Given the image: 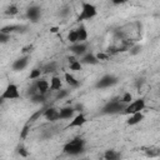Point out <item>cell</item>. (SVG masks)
I'll use <instances>...</instances> for the list:
<instances>
[{
    "mask_svg": "<svg viewBox=\"0 0 160 160\" xmlns=\"http://www.w3.org/2000/svg\"><path fill=\"white\" fill-rule=\"evenodd\" d=\"M85 149V140L80 136L74 138L72 140H70L69 142H66L62 148V151L66 155H71V156H76L79 154H81Z\"/></svg>",
    "mask_w": 160,
    "mask_h": 160,
    "instance_id": "1",
    "label": "cell"
},
{
    "mask_svg": "<svg viewBox=\"0 0 160 160\" xmlns=\"http://www.w3.org/2000/svg\"><path fill=\"white\" fill-rule=\"evenodd\" d=\"M96 15H98V8L91 2L84 1L81 4V10L78 15V21L81 22V21H85V20H90V19L95 18Z\"/></svg>",
    "mask_w": 160,
    "mask_h": 160,
    "instance_id": "2",
    "label": "cell"
},
{
    "mask_svg": "<svg viewBox=\"0 0 160 160\" xmlns=\"http://www.w3.org/2000/svg\"><path fill=\"white\" fill-rule=\"evenodd\" d=\"M125 104L121 101V100H118V99H114V100H110L109 102H106V105L102 108V114H118V112H121L124 111L125 109Z\"/></svg>",
    "mask_w": 160,
    "mask_h": 160,
    "instance_id": "3",
    "label": "cell"
},
{
    "mask_svg": "<svg viewBox=\"0 0 160 160\" xmlns=\"http://www.w3.org/2000/svg\"><path fill=\"white\" fill-rule=\"evenodd\" d=\"M145 106H146V104H145L144 99H136V100H132L131 102H129L125 106L122 114L131 115V114H135V112H140V111H142L145 109Z\"/></svg>",
    "mask_w": 160,
    "mask_h": 160,
    "instance_id": "4",
    "label": "cell"
},
{
    "mask_svg": "<svg viewBox=\"0 0 160 160\" xmlns=\"http://www.w3.org/2000/svg\"><path fill=\"white\" fill-rule=\"evenodd\" d=\"M1 100H15V99H20V91H19V86L14 82H10L5 90L1 94Z\"/></svg>",
    "mask_w": 160,
    "mask_h": 160,
    "instance_id": "5",
    "label": "cell"
},
{
    "mask_svg": "<svg viewBox=\"0 0 160 160\" xmlns=\"http://www.w3.org/2000/svg\"><path fill=\"white\" fill-rule=\"evenodd\" d=\"M118 82V78L114 76V75H104L102 78H100L96 84H95V88L98 89H105V88H110L112 85H115Z\"/></svg>",
    "mask_w": 160,
    "mask_h": 160,
    "instance_id": "6",
    "label": "cell"
},
{
    "mask_svg": "<svg viewBox=\"0 0 160 160\" xmlns=\"http://www.w3.org/2000/svg\"><path fill=\"white\" fill-rule=\"evenodd\" d=\"M86 121H88V119H86L85 114H82V112L80 111V112H79L78 115H75V116L72 118V120L68 124L66 129H70V128H81Z\"/></svg>",
    "mask_w": 160,
    "mask_h": 160,
    "instance_id": "7",
    "label": "cell"
},
{
    "mask_svg": "<svg viewBox=\"0 0 160 160\" xmlns=\"http://www.w3.org/2000/svg\"><path fill=\"white\" fill-rule=\"evenodd\" d=\"M29 59H30L29 55L21 56V58H19V59H16V60L12 62V65H11L12 70H14V71H21V70H24V69L28 66V64H29Z\"/></svg>",
    "mask_w": 160,
    "mask_h": 160,
    "instance_id": "8",
    "label": "cell"
},
{
    "mask_svg": "<svg viewBox=\"0 0 160 160\" xmlns=\"http://www.w3.org/2000/svg\"><path fill=\"white\" fill-rule=\"evenodd\" d=\"M40 14H41V10H40V8L36 6V5H32V6L28 8V10H26V18H28L30 21H32V22H36V21L39 20Z\"/></svg>",
    "mask_w": 160,
    "mask_h": 160,
    "instance_id": "9",
    "label": "cell"
},
{
    "mask_svg": "<svg viewBox=\"0 0 160 160\" xmlns=\"http://www.w3.org/2000/svg\"><path fill=\"white\" fill-rule=\"evenodd\" d=\"M88 46L85 42H76V44H71L70 45V51L75 55V56H82L84 54H86Z\"/></svg>",
    "mask_w": 160,
    "mask_h": 160,
    "instance_id": "10",
    "label": "cell"
},
{
    "mask_svg": "<svg viewBox=\"0 0 160 160\" xmlns=\"http://www.w3.org/2000/svg\"><path fill=\"white\" fill-rule=\"evenodd\" d=\"M75 108L72 106H65L62 109L59 110V116L61 120H68V119H72L74 118V114H75Z\"/></svg>",
    "mask_w": 160,
    "mask_h": 160,
    "instance_id": "11",
    "label": "cell"
},
{
    "mask_svg": "<svg viewBox=\"0 0 160 160\" xmlns=\"http://www.w3.org/2000/svg\"><path fill=\"white\" fill-rule=\"evenodd\" d=\"M42 116H44L48 121H56V120L60 119V116H59V110L55 109V108H48V109H45Z\"/></svg>",
    "mask_w": 160,
    "mask_h": 160,
    "instance_id": "12",
    "label": "cell"
},
{
    "mask_svg": "<svg viewBox=\"0 0 160 160\" xmlns=\"http://www.w3.org/2000/svg\"><path fill=\"white\" fill-rule=\"evenodd\" d=\"M80 61H81V64H86V65H96L99 62V59H98V56L95 54L86 52V54H84L81 56Z\"/></svg>",
    "mask_w": 160,
    "mask_h": 160,
    "instance_id": "13",
    "label": "cell"
},
{
    "mask_svg": "<svg viewBox=\"0 0 160 160\" xmlns=\"http://www.w3.org/2000/svg\"><path fill=\"white\" fill-rule=\"evenodd\" d=\"M35 84H36V88H38V90H39L40 94H44L45 95L49 91V89H50V85H49L48 80H45V79L39 78L38 80H35Z\"/></svg>",
    "mask_w": 160,
    "mask_h": 160,
    "instance_id": "14",
    "label": "cell"
},
{
    "mask_svg": "<svg viewBox=\"0 0 160 160\" xmlns=\"http://www.w3.org/2000/svg\"><path fill=\"white\" fill-rule=\"evenodd\" d=\"M142 120H144V114H142V111H140V112H135V114L129 115V119L126 120V124L130 125V126H134V125L139 124Z\"/></svg>",
    "mask_w": 160,
    "mask_h": 160,
    "instance_id": "15",
    "label": "cell"
},
{
    "mask_svg": "<svg viewBox=\"0 0 160 160\" xmlns=\"http://www.w3.org/2000/svg\"><path fill=\"white\" fill-rule=\"evenodd\" d=\"M68 61H69V68L70 70L72 71H80L81 68H82V64L80 60L76 59V56H69L68 58Z\"/></svg>",
    "mask_w": 160,
    "mask_h": 160,
    "instance_id": "16",
    "label": "cell"
},
{
    "mask_svg": "<svg viewBox=\"0 0 160 160\" xmlns=\"http://www.w3.org/2000/svg\"><path fill=\"white\" fill-rule=\"evenodd\" d=\"M76 32H78L79 42H85V41L88 40V30H86L85 25L80 24V25L76 28Z\"/></svg>",
    "mask_w": 160,
    "mask_h": 160,
    "instance_id": "17",
    "label": "cell"
},
{
    "mask_svg": "<svg viewBox=\"0 0 160 160\" xmlns=\"http://www.w3.org/2000/svg\"><path fill=\"white\" fill-rule=\"evenodd\" d=\"M64 79H65V81H66V84L70 85L71 88H78V86L80 85L79 80H78L72 74H70V72H65V74H64Z\"/></svg>",
    "mask_w": 160,
    "mask_h": 160,
    "instance_id": "18",
    "label": "cell"
},
{
    "mask_svg": "<svg viewBox=\"0 0 160 160\" xmlns=\"http://www.w3.org/2000/svg\"><path fill=\"white\" fill-rule=\"evenodd\" d=\"M61 88H62V81L60 80V78L59 76H52L50 79V90L59 91V90H61Z\"/></svg>",
    "mask_w": 160,
    "mask_h": 160,
    "instance_id": "19",
    "label": "cell"
},
{
    "mask_svg": "<svg viewBox=\"0 0 160 160\" xmlns=\"http://www.w3.org/2000/svg\"><path fill=\"white\" fill-rule=\"evenodd\" d=\"M20 29H21V26H20V25H8V26H4V28H1L0 32L10 34V32H12V31H19Z\"/></svg>",
    "mask_w": 160,
    "mask_h": 160,
    "instance_id": "20",
    "label": "cell"
},
{
    "mask_svg": "<svg viewBox=\"0 0 160 160\" xmlns=\"http://www.w3.org/2000/svg\"><path fill=\"white\" fill-rule=\"evenodd\" d=\"M68 41L70 44H76L79 42V39H78V32H76V29L71 30L69 34H68Z\"/></svg>",
    "mask_w": 160,
    "mask_h": 160,
    "instance_id": "21",
    "label": "cell"
},
{
    "mask_svg": "<svg viewBox=\"0 0 160 160\" xmlns=\"http://www.w3.org/2000/svg\"><path fill=\"white\" fill-rule=\"evenodd\" d=\"M104 158L106 160H115V159L119 158V154L115 150H106L105 154H104Z\"/></svg>",
    "mask_w": 160,
    "mask_h": 160,
    "instance_id": "22",
    "label": "cell"
},
{
    "mask_svg": "<svg viewBox=\"0 0 160 160\" xmlns=\"http://www.w3.org/2000/svg\"><path fill=\"white\" fill-rule=\"evenodd\" d=\"M30 100H31L32 102H44V101H45V95H44V94L38 92V94H35V95L30 96Z\"/></svg>",
    "mask_w": 160,
    "mask_h": 160,
    "instance_id": "23",
    "label": "cell"
},
{
    "mask_svg": "<svg viewBox=\"0 0 160 160\" xmlns=\"http://www.w3.org/2000/svg\"><path fill=\"white\" fill-rule=\"evenodd\" d=\"M44 111H45V108H42V109L38 110L36 112H34V114H32V116H30V119H29V122H34L35 120H38L40 116H42V115H44Z\"/></svg>",
    "mask_w": 160,
    "mask_h": 160,
    "instance_id": "24",
    "label": "cell"
},
{
    "mask_svg": "<svg viewBox=\"0 0 160 160\" xmlns=\"http://www.w3.org/2000/svg\"><path fill=\"white\" fill-rule=\"evenodd\" d=\"M41 75V70L40 69H32L30 71V75H29V79L30 80H38Z\"/></svg>",
    "mask_w": 160,
    "mask_h": 160,
    "instance_id": "25",
    "label": "cell"
},
{
    "mask_svg": "<svg viewBox=\"0 0 160 160\" xmlns=\"http://www.w3.org/2000/svg\"><path fill=\"white\" fill-rule=\"evenodd\" d=\"M125 105H128L129 102H131L132 101V95L130 94V92H125L122 96H121V99H120Z\"/></svg>",
    "mask_w": 160,
    "mask_h": 160,
    "instance_id": "26",
    "label": "cell"
},
{
    "mask_svg": "<svg viewBox=\"0 0 160 160\" xmlns=\"http://www.w3.org/2000/svg\"><path fill=\"white\" fill-rule=\"evenodd\" d=\"M56 70V64L55 62H51V64H48L45 68H44V72L49 74V72H54Z\"/></svg>",
    "mask_w": 160,
    "mask_h": 160,
    "instance_id": "27",
    "label": "cell"
},
{
    "mask_svg": "<svg viewBox=\"0 0 160 160\" xmlns=\"http://www.w3.org/2000/svg\"><path fill=\"white\" fill-rule=\"evenodd\" d=\"M5 12L9 14V15H16V14L19 12V10H18V6H15V5H10V6L6 9Z\"/></svg>",
    "mask_w": 160,
    "mask_h": 160,
    "instance_id": "28",
    "label": "cell"
},
{
    "mask_svg": "<svg viewBox=\"0 0 160 160\" xmlns=\"http://www.w3.org/2000/svg\"><path fill=\"white\" fill-rule=\"evenodd\" d=\"M68 95H69V91H68V90H65V89H61V90H59V91H58L56 99H58V100H61V99L66 98Z\"/></svg>",
    "mask_w": 160,
    "mask_h": 160,
    "instance_id": "29",
    "label": "cell"
},
{
    "mask_svg": "<svg viewBox=\"0 0 160 160\" xmlns=\"http://www.w3.org/2000/svg\"><path fill=\"white\" fill-rule=\"evenodd\" d=\"M29 124H30V122H28V124L22 128V131H21V134H20L21 139H25V138H26V135H28V132H29Z\"/></svg>",
    "mask_w": 160,
    "mask_h": 160,
    "instance_id": "30",
    "label": "cell"
},
{
    "mask_svg": "<svg viewBox=\"0 0 160 160\" xmlns=\"http://www.w3.org/2000/svg\"><path fill=\"white\" fill-rule=\"evenodd\" d=\"M10 39V34H5V32H0V41L4 44Z\"/></svg>",
    "mask_w": 160,
    "mask_h": 160,
    "instance_id": "31",
    "label": "cell"
},
{
    "mask_svg": "<svg viewBox=\"0 0 160 160\" xmlns=\"http://www.w3.org/2000/svg\"><path fill=\"white\" fill-rule=\"evenodd\" d=\"M96 56H98V59H99V61H105V60H108V55L106 54H104V52H99V54H96Z\"/></svg>",
    "mask_w": 160,
    "mask_h": 160,
    "instance_id": "32",
    "label": "cell"
},
{
    "mask_svg": "<svg viewBox=\"0 0 160 160\" xmlns=\"http://www.w3.org/2000/svg\"><path fill=\"white\" fill-rule=\"evenodd\" d=\"M114 5H124V4H126L129 0H110Z\"/></svg>",
    "mask_w": 160,
    "mask_h": 160,
    "instance_id": "33",
    "label": "cell"
},
{
    "mask_svg": "<svg viewBox=\"0 0 160 160\" xmlns=\"http://www.w3.org/2000/svg\"><path fill=\"white\" fill-rule=\"evenodd\" d=\"M131 50H132V51H130L131 54H138V52H140L141 46H135V48H131Z\"/></svg>",
    "mask_w": 160,
    "mask_h": 160,
    "instance_id": "34",
    "label": "cell"
},
{
    "mask_svg": "<svg viewBox=\"0 0 160 160\" xmlns=\"http://www.w3.org/2000/svg\"><path fill=\"white\" fill-rule=\"evenodd\" d=\"M18 152H19L21 156H28V152L25 151V149H24V148H20V149L18 150Z\"/></svg>",
    "mask_w": 160,
    "mask_h": 160,
    "instance_id": "35",
    "label": "cell"
},
{
    "mask_svg": "<svg viewBox=\"0 0 160 160\" xmlns=\"http://www.w3.org/2000/svg\"><path fill=\"white\" fill-rule=\"evenodd\" d=\"M58 31H59V26H52V28H50V32L56 34Z\"/></svg>",
    "mask_w": 160,
    "mask_h": 160,
    "instance_id": "36",
    "label": "cell"
},
{
    "mask_svg": "<svg viewBox=\"0 0 160 160\" xmlns=\"http://www.w3.org/2000/svg\"><path fill=\"white\" fill-rule=\"evenodd\" d=\"M75 110L76 111H82V105H76L75 106Z\"/></svg>",
    "mask_w": 160,
    "mask_h": 160,
    "instance_id": "37",
    "label": "cell"
}]
</instances>
